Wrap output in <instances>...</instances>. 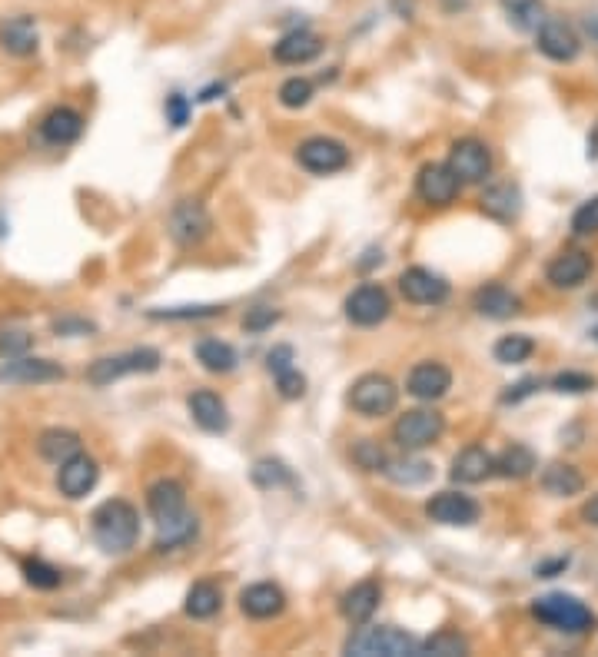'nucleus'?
Returning a JSON list of instances; mask_svg holds the SVG:
<instances>
[{
  "mask_svg": "<svg viewBox=\"0 0 598 657\" xmlns=\"http://www.w3.org/2000/svg\"><path fill=\"white\" fill-rule=\"evenodd\" d=\"M150 518L157 521V548L170 551L197 538V518L187 508V492L173 478H160L147 492Z\"/></svg>",
  "mask_w": 598,
  "mask_h": 657,
  "instance_id": "obj_1",
  "label": "nucleus"
},
{
  "mask_svg": "<svg viewBox=\"0 0 598 657\" xmlns=\"http://www.w3.org/2000/svg\"><path fill=\"white\" fill-rule=\"evenodd\" d=\"M90 528H94V541L107 555H123L140 538V515L123 498H110L90 515Z\"/></svg>",
  "mask_w": 598,
  "mask_h": 657,
  "instance_id": "obj_2",
  "label": "nucleus"
},
{
  "mask_svg": "<svg viewBox=\"0 0 598 657\" xmlns=\"http://www.w3.org/2000/svg\"><path fill=\"white\" fill-rule=\"evenodd\" d=\"M346 654H356V657H416L419 641L399 628L379 624V628H359L353 638L346 641Z\"/></svg>",
  "mask_w": 598,
  "mask_h": 657,
  "instance_id": "obj_3",
  "label": "nucleus"
},
{
  "mask_svg": "<svg viewBox=\"0 0 598 657\" xmlns=\"http://www.w3.org/2000/svg\"><path fill=\"white\" fill-rule=\"evenodd\" d=\"M532 614L542 624H549V628L569 631V634L589 631L595 621V614L585 608L579 598H572V594H542V598L532 604Z\"/></svg>",
  "mask_w": 598,
  "mask_h": 657,
  "instance_id": "obj_4",
  "label": "nucleus"
},
{
  "mask_svg": "<svg viewBox=\"0 0 598 657\" xmlns=\"http://www.w3.org/2000/svg\"><path fill=\"white\" fill-rule=\"evenodd\" d=\"M396 402H399L396 382L386 379V375H379V372L363 375V379H356L353 389H349V405H353V412L366 415V419L389 415L396 409Z\"/></svg>",
  "mask_w": 598,
  "mask_h": 657,
  "instance_id": "obj_5",
  "label": "nucleus"
},
{
  "mask_svg": "<svg viewBox=\"0 0 598 657\" xmlns=\"http://www.w3.org/2000/svg\"><path fill=\"white\" fill-rule=\"evenodd\" d=\"M157 369H160V352L157 349H130V352H120V356L97 359L87 369V382L90 385H110V382L123 379V375L157 372Z\"/></svg>",
  "mask_w": 598,
  "mask_h": 657,
  "instance_id": "obj_6",
  "label": "nucleus"
},
{
  "mask_svg": "<svg viewBox=\"0 0 598 657\" xmlns=\"http://www.w3.org/2000/svg\"><path fill=\"white\" fill-rule=\"evenodd\" d=\"M442 432H446V419L432 409H416V412H406L402 419L396 422V442L399 448L406 452H419V448H429L432 442H439Z\"/></svg>",
  "mask_w": 598,
  "mask_h": 657,
  "instance_id": "obj_7",
  "label": "nucleus"
},
{
  "mask_svg": "<svg viewBox=\"0 0 598 657\" xmlns=\"http://www.w3.org/2000/svg\"><path fill=\"white\" fill-rule=\"evenodd\" d=\"M167 229H170V236L177 246H197L210 236L213 223H210V213H206V206L200 200H180L170 210Z\"/></svg>",
  "mask_w": 598,
  "mask_h": 657,
  "instance_id": "obj_8",
  "label": "nucleus"
},
{
  "mask_svg": "<svg viewBox=\"0 0 598 657\" xmlns=\"http://www.w3.org/2000/svg\"><path fill=\"white\" fill-rule=\"evenodd\" d=\"M449 166L462 183H482L492 173V153L482 140H456L449 150Z\"/></svg>",
  "mask_w": 598,
  "mask_h": 657,
  "instance_id": "obj_9",
  "label": "nucleus"
},
{
  "mask_svg": "<svg viewBox=\"0 0 598 657\" xmlns=\"http://www.w3.org/2000/svg\"><path fill=\"white\" fill-rule=\"evenodd\" d=\"M296 160H299L303 170L326 176V173H339V170H343V166L349 163V150L339 140L313 137V140H306L296 150Z\"/></svg>",
  "mask_w": 598,
  "mask_h": 657,
  "instance_id": "obj_10",
  "label": "nucleus"
},
{
  "mask_svg": "<svg viewBox=\"0 0 598 657\" xmlns=\"http://www.w3.org/2000/svg\"><path fill=\"white\" fill-rule=\"evenodd\" d=\"M399 289L402 296L416 306H439V302L449 299V283L439 273H432L426 266H412L399 276Z\"/></svg>",
  "mask_w": 598,
  "mask_h": 657,
  "instance_id": "obj_11",
  "label": "nucleus"
},
{
  "mask_svg": "<svg viewBox=\"0 0 598 657\" xmlns=\"http://www.w3.org/2000/svg\"><path fill=\"white\" fill-rule=\"evenodd\" d=\"M426 515L439 525L449 528H469L479 521V502L462 492H439L436 498H429Z\"/></svg>",
  "mask_w": 598,
  "mask_h": 657,
  "instance_id": "obj_12",
  "label": "nucleus"
},
{
  "mask_svg": "<svg viewBox=\"0 0 598 657\" xmlns=\"http://www.w3.org/2000/svg\"><path fill=\"white\" fill-rule=\"evenodd\" d=\"M459 186L462 180L452 173L449 163H429L419 170V180H416V190L419 196L426 200L429 206H449L452 200L459 196Z\"/></svg>",
  "mask_w": 598,
  "mask_h": 657,
  "instance_id": "obj_13",
  "label": "nucleus"
},
{
  "mask_svg": "<svg viewBox=\"0 0 598 657\" xmlns=\"http://www.w3.org/2000/svg\"><path fill=\"white\" fill-rule=\"evenodd\" d=\"M389 309H393V302H389V292L383 286H359L353 296L346 299V316L349 322H356V326H379Z\"/></svg>",
  "mask_w": 598,
  "mask_h": 657,
  "instance_id": "obj_14",
  "label": "nucleus"
},
{
  "mask_svg": "<svg viewBox=\"0 0 598 657\" xmlns=\"http://www.w3.org/2000/svg\"><path fill=\"white\" fill-rule=\"evenodd\" d=\"M97 482H100V465L90 455H84V452L60 465L57 488H60V495L70 498V502H77V498L90 495L97 488Z\"/></svg>",
  "mask_w": 598,
  "mask_h": 657,
  "instance_id": "obj_15",
  "label": "nucleus"
},
{
  "mask_svg": "<svg viewBox=\"0 0 598 657\" xmlns=\"http://www.w3.org/2000/svg\"><path fill=\"white\" fill-rule=\"evenodd\" d=\"M539 34V50L549 60H555V64H572L575 57H579L582 50V40L579 34L565 24V20H549L545 17V24L535 30Z\"/></svg>",
  "mask_w": 598,
  "mask_h": 657,
  "instance_id": "obj_16",
  "label": "nucleus"
},
{
  "mask_svg": "<svg viewBox=\"0 0 598 657\" xmlns=\"http://www.w3.org/2000/svg\"><path fill=\"white\" fill-rule=\"evenodd\" d=\"M64 369L50 359H34V356H17L0 365V382L10 385H44V382H60Z\"/></svg>",
  "mask_w": 598,
  "mask_h": 657,
  "instance_id": "obj_17",
  "label": "nucleus"
},
{
  "mask_svg": "<svg viewBox=\"0 0 598 657\" xmlns=\"http://www.w3.org/2000/svg\"><path fill=\"white\" fill-rule=\"evenodd\" d=\"M449 389H452V372L442 362H419L406 379V392L422 402L442 399Z\"/></svg>",
  "mask_w": 598,
  "mask_h": 657,
  "instance_id": "obj_18",
  "label": "nucleus"
},
{
  "mask_svg": "<svg viewBox=\"0 0 598 657\" xmlns=\"http://www.w3.org/2000/svg\"><path fill=\"white\" fill-rule=\"evenodd\" d=\"M0 47L14 57H30L37 54L40 47V34H37V20L20 14V17H10L0 24Z\"/></svg>",
  "mask_w": 598,
  "mask_h": 657,
  "instance_id": "obj_19",
  "label": "nucleus"
},
{
  "mask_svg": "<svg viewBox=\"0 0 598 657\" xmlns=\"http://www.w3.org/2000/svg\"><path fill=\"white\" fill-rule=\"evenodd\" d=\"M489 475H496V455H489L482 445H469L452 458V478L462 485H479Z\"/></svg>",
  "mask_w": 598,
  "mask_h": 657,
  "instance_id": "obj_20",
  "label": "nucleus"
},
{
  "mask_svg": "<svg viewBox=\"0 0 598 657\" xmlns=\"http://www.w3.org/2000/svg\"><path fill=\"white\" fill-rule=\"evenodd\" d=\"M240 608H243V614H250V618H256V621L276 618V614L286 608V594L270 581L250 584V588L240 594Z\"/></svg>",
  "mask_w": 598,
  "mask_h": 657,
  "instance_id": "obj_21",
  "label": "nucleus"
},
{
  "mask_svg": "<svg viewBox=\"0 0 598 657\" xmlns=\"http://www.w3.org/2000/svg\"><path fill=\"white\" fill-rule=\"evenodd\" d=\"M592 273V256L582 249H569V253L555 256L549 263V283L559 289H575L582 286Z\"/></svg>",
  "mask_w": 598,
  "mask_h": 657,
  "instance_id": "obj_22",
  "label": "nucleus"
},
{
  "mask_svg": "<svg viewBox=\"0 0 598 657\" xmlns=\"http://www.w3.org/2000/svg\"><path fill=\"white\" fill-rule=\"evenodd\" d=\"M80 133H84V117L70 107H57L50 110L44 120H40V137H44L50 146H67L77 143Z\"/></svg>",
  "mask_w": 598,
  "mask_h": 657,
  "instance_id": "obj_23",
  "label": "nucleus"
},
{
  "mask_svg": "<svg viewBox=\"0 0 598 657\" xmlns=\"http://www.w3.org/2000/svg\"><path fill=\"white\" fill-rule=\"evenodd\" d=\"M379 601H383V588H379L376 581H359L356 588H349L343 594V618L353 621V624H366L369 618L376 614Z\"/></svg>",
  "mask_w": 598,
  "mask_h": 657,
  "instance_id": "obj_24",
  "label": "nucleus"
},
{
  "mask_svg": "<svg viewBox=\"0 0 598 657\" xmlns=\"http://www.w3.org/2000/svg\"><path fill=\"white\" fill-rule=\"evenodd\" d=\"M319 50H323V40H319L313 30H290V34L273 47V57L280 60V64L299 67V64H309L313 57H319Z\"/></svg>",
  "mask_w": 598,
  "mask_h": 657,
  "instance_id": "obj_25",
  "label": "nucleus"
},
{
  "mask_svg": "<svg viewBox=\"0 0 598 657\" xmlns=\"http://www.w3.org/2000/svg\"><path fill=\"white\" fill-rule=\"evenodd\" d=\"M190 415H193V422H197L200 429H206V432H226L230 429V415H226V405L216 392H206V389L193 392L190 395Z\"/></svg>",
  "mask_w": 598,
  "mask_h": 657,
  "instance_id": "obj_26",
  "label": "nucleus"
},
{
  "mask_svg": "<svg viewBox=\"0 0 598 657\" xmlns=\"http://www.w3.org/2000/svg\"><path fill=\"white\" fill-rule=\"evenodd\" d=\"M482 213L499 219V223H512L522 213V193L515 183H496L482 193Z\"/></svg>",
  "mask_w": 598,
  "mask_h": 657,
  "instance_id": "obj_27",
  "label": "nucleus"
},
{
  "mask_svg": "<svg viewBox=\"0 0 598 657\" xmlns=\"http://www.w3.org/2000/svg\"><path fill=\"white\" fill-rule=\"evenodd\" d=\"M37 448H40V455H44L47 462L64 465L74 455H80V435L70 432V429H47V432H40Z\"/></svg>",
  "mask_w": 598,
  "mask_h": 657,
  "instance_id": "obj_28",
  "label": "nucleus"
},
{
  "mask_svg": "<svg viewBox=\"0 0 598 657\" xmlns=\"http://www.w3.org/2000/svg\"><path fill=\"white\" fill-rule=\"evenodd\" d=\"M476 309L486 319H509V316L519 312V296L509 292L505 286H499V283H492V286L476 292Z\"/></svg>",
  "mask_w": 598,
  "mask_h": 657,
  "instance_id": "obj_29",
  "label": "nucleus"
},
{
  "mask_svg": "<svg viewBox=\"0 0 598 657\" xmlns=\"http://www.w3.org/2000/svg\"><path fill=\"white\" fill-rule=\"evenodd\" d=\"M542 488L555 498H569V495H579L585 488V478L579 475V468L572 465H562L555 462L542 472Z\"/></svg>",
  "mask_w": 598,
  "mask_h": 657,
  "instance_id": "obj_30",
  "label": "nucleus"
},
{
  "mask_svg": "<svg viewBox=\"0 0 598 657\" xmlns=\"http://www.w3.org/2000/svg\"><path fill=\"white\" fill-rule=\"evenodd\" d=\"M383 475L389 478V482H396V485H406V488H412V485L429 482L432 465H429V462H422V458H386Z\"/></svg>",
  "mask_w": 598,
  "mask_h": 657,
  "instance_id": "obj_31",
  "label": "nucleus"
},
{
  "mask_svg": "<svg viewBox=\"0 0 598 657\" xmlns=\"http://www.w3.org/2000/svg\"><path fill=\"white\" fill-rule=\"evenodd\" d=\"M502 10L509 17V24L515 30H525V34H532V30H539L545 24L542 0H502Z\"/></svg>",
  "mask_w": 598,
  "mask_h": 657,
  "instance_id": "obj_32",
  "label": "nucleus"
},
{
  "mask_svg": "<svg viewBox=\"0 0 598 657\" xmlns=\"http://www.w3.org/2000/svg\"><path fill=\"white\" fill-rule=\"evenodd\" d=\"M532 468H535V455L525 445H509L502 455H496V475L502 478H515L519 482V478L532 475Z\"/></svg>",
  "mask_w": 598,
  "mask_h": 657,
  "instance_id": "obj_33",
  "label": "nucleus"
},
{
  "mask_svg": "<svg viewBox=\"0 0 598 657\" xmlns=\"http://www.w3.org/2000/svg\"><path fill=\"white\" fill-rule=\"evenodd\" d=\"M220 588L213 581H197L193 588L187 591V614L190 618H213L220 611Z\"/></svg>",
  "mask_w": 598,
  "mask_h": 657,
  "instance_id": "obj_34",
  "label": "nucleus"
},
{
  "mask_svg": "<svg viewBox=\"0 0 598 657\" xmlns=\"http://www.w3.org/2000/svg\"><path fill=\"white\" fill-rule=\"evenodd\" d=\"M197 359L206 372H233L236 369V352L220 339H203L197 346Z\"/></svg>",
  "mask_w": 598,
  "mask_h": 657,
  "instance_id": "obj_35",
  "label": "nucleus"
},
{
  "mask_svg": "<svg viewBox=\"0 0 598 657\" xmlns=\"http://www.w3.org/2000/svg\"><path fill=\"white\" fill-rule=\"evenodd\" d=\"M535 352V342L532 336H525V332H515V336H502L496 342V362L502 365H519L525 362Z\"/></svg>",
  "mask_w": 598,
  "mask_h": 657,
  "instance_id": "obj_36",
  "label": "nucleus"
},
{
  "mask_svg": "<svg viewBox=\"0 0 598 657\" xmlns=\"http://www.w3.org/2000/svg\"><path fill=\"white\" fill-rule=\"evenodd\" d=\"M419 654L459 657V654H469V641L462 638L459 631H439V634H432L429 641H422V644H419Z\"/></svg>",
  "mask_w": 598,
  "mask_h": 657,
  "instance_id": "obj_37",
  "label": "nucleus"
},
{
  "mask_svg": "<svg viewBox=\"0 0 598 657\" xmlns=\"http://www.w3.org/2000/svg\"><path fill=\"white\" fill-rule=\"evenodd\" d=\"M253 482L260 488H280V485H290L293 475H290V468L283 462H276V458H260V462L253 465Z\"/></svg>",
  "mask_w": 598,
  "mask_h": 657,
  "instance_id": "obj_38",
  "label": "nucleus"
},
{
  "mask_svg": "<svg viewBox=\"0 0 598 657\" xmlns=\"http://www.w3.org/2000/svg\"><path fill=\"white\" fill-rule=\"evenodd\" d=\"M24 575H27V581L34 584V588H40V591H50V588H57V584L64 581L60 568L47 565V561H40V558L24 561Z\"/></svg>",
  "mask_w": 598,
  "mask_h": 657,
  "instance_id": "obj_39",
  "label": "nucleus"
},
{
  "mask_svg": "<svg viewBox=\"0 0 598 657\" xmlns=\"http://www.w3.org/2000/svg\"><path fill=\"white\" fill-rule=\"evenodd\" d=\"M223 306H173V309H150V319H173V322H183V319H213L220 316Z\"/></svg>",
  "mask_w": 598,
  "mask_h": 657,
  "instance_id": "obj_40",
  "label": "nucleus"
},
{
  "mask_svg": "<svg viewBox=\"0 0 598 657\" xmlns=\"http://www.w3.org/2000/svg\"><path fill=\"white\" fill-rule=\"evenodd\" d=\"M309 100H313V83H309L306 77H293V80H286L283 87H280V103H283V107L299 110V107H306Z\"/></svg>",
  "mask_w": 598,
  "mask_h": 657,
  "instance_id": "obj_41",
  "label": "nucleus"
},
{
  "mask_svg": "<svg viewBox=\"0 0 598 657\" xmlns=\"http://www.w3.org/2000/svg\"><path fill=\"white\" fill-rule=\"evenodd\" d=\"M572 233H575V236H592V233H598V196L585 200L579 210L572 213Z\"/></svg>",
  "mask_w": 598,
  "mask_h": 657,
  "instance_id": "obj_42",
  "label": "nucleus"
},
{
  "mask_svg": "<svg viewBox=\"0 0 598 657\" xmlns=\"http://www.w3.org/2000/svg\"><path fill=\"white\" fill-rule=\"evenodd\" d=\"M552 389L555 392H569V395H582V392H589V389H595V379L592 375H585V372H562V375H555L552 379Z\"/></svg>",
  "mask_w": 598,
  "mask_h": 657,
  "instance_id": "obj_43",
  "label": "nucleus"
},
{
  "mask_svg": "<svg viewBox=\"0 0 598 657\" xmlns=\"http://www.w3.org/2000/svg\"><path fill=\"white\" fill-rule=\"evenodd\" d=\"M353 458L363 468H369V472H383V465H386V455H383V448H379L373 438H363L356 448H353Z\"/></svg>",
  "mask_w": 598,
  "mask_h": 657,
  "instance_id": "obj_44",
  "label": "nucleus"
},
{
  "mask_svg": "<svg viewBox=\"0 0 598 657\" xmlns=\"http://www.w3.org/2000/svg\"><path fill=\"white\" fill-rule=\"evenodd\" d=\"M30 346H34V339H30L27 332H0V359L27 356Z\"/></svg>",
  "mask_w": 598,
  "mask_h": 657,
  "instance_id": "obj_45",
  "label": "nucleus"
},
{
  "mask_svg": "<svg viewBox=\"0 0 598 657\" xmlns=\"http://www.w3.org/2000/svg\"><path fill=\"white\" fill-rule=\"evenodd\" d=\"M276 389H280L283 399H303L306 395V379L296 369H286L276 375Z\"/></svg>",
  "mask_w": 598,
  "mask_h": 657,
  "instance_id": "obj_46",
  "label": "nucleus"
},
{
  "mask_svg": "<svg viewBox=\"0 0 598 657\" xmlns=\"http://www.w3.org/2000/svg\"><path fill=\"white\" fill-rule=\"evenodd\" d=\"M276 319H280V312H276V309H270V306H256V309L246 312L243 326H246V332H263V329H270Z\"/></svg>",
  "mask_w": 598,
  "mask_h": 657,
  "instance_id": "obj_47",
  "label": "nucleus"
},
{
  "mask_svg": "<svg viewBox=\"0 0 598 657\" xmlns=\"http://www.w3.org/2000/svg\"><path fill=\"white\" fill-rule=\"evenodd\" d=\"M167 120L173 123V127H183V123L190 120V100L183 97V93L167 97Z\"/></svg>",
  "mask_w": 598,
  "mask_h": 657,
  "instance_id": "obj_48",
  "label": "nucleus"
},
{
  "mask_svg": "<svg viewBox=\"0 0 598 657\" xmlns=\"http://www.w3.org/2000/svg\"><path fill=\"white\" fill-rule=\"evenodd\" d=\"M266 365H270L273 375H280L286 369H293V349L290 346H276L270 356H266Z\"/></svg>",
  "mask_w": 598,
  "mask_h": 657,
  "instance_id": "obj_49",
  "label": "nucleus"
},
{
  "mask_svg": "<svg viewBox=\"0 0 598 657\" xmlns=\"http://www.w3.org/2000/svg\"><path fill=\"white\" fill-rule=\"evenodd\" d=\"M535 389H539V379H525V382L515 385L512 392H505L502 402H519V399H525V395H532Z\"/></svg>",
  "mask_w": 598,
  "mask_h": 657,
  "instance_id": "obj_50",
  "label": "nucleus"
},
{
  "mask_svg": "<svg viewBox=\"0 0 598 657\" xmlns=\"http://www.w3.org/2000/svg\"><path fill=\"white\" fill-rule=\"evenodd\" d=\"M54 332H60V336H67V332H94V326H90V322H80V319H60V322H54Z\"/></svg>",
  "mask_w": 598,
  "mask_h": 657,
  "instance_id": "obj_51",
  "label": "nucleus"
},
{
  "mask_svg": "<svg viewBox=\"0 0 598 657\" xmlns=\"http://www.w3.org/2000/svg\"><path fill=\"white\" fill-rule=\"evenodd\" d=\"M582 518H585V521H589V525H595V528H598V495L592 498V502H589V505H585V508H582Z\"/></svg>",
  "mask_w": 598,
  "mask_h": 657,
  "instance_id": "obj_52",
  "label": "nucleus"
},
{
  "mask_svg": "<svg viewBox=\"0 0 598 657\" xmlns=\"http://www.w3.org/2000/svg\"><path fill=\"white\" fill-rule=\"evenodd\" d=\"M582 27H585V34H589L592 40H598V10H595V14H585Z\"/></svg>",
  "mask_w": 598,
  "mask_h": 657,
  "instance_id": "obj_53",
  "label": "nucleus"
},
{
  "mask_svg": "<svg viewBox=\"0 0 598 657\" xmlns=\"http://www.w3.org/2000/svg\"><path fill=\"white\" fill-rule=\"evenodd\" d=\"M589 160H598V123H595V130L589 137Z\"/></svg>",
  "mask_w": 598,
  "mask_h": 657,
  "instance_id": "obj_54",
  "label": "nucleus"
},
{
  "mask_svg": "<svg viewBox=\"0 0 598 657\" xmlns=\"http://www.w3.org/2000/svg\"><path fill=\"white\" fill-rule=\"evenodd\" d=\"M592 339H595V342H598V326H595V332H592Z\"/></svg>",
  "mask_w": 598,
  "mask_h": 657,
  "instance_id": "obj_55",
  "label": "nucleus"
}]
</instances>
